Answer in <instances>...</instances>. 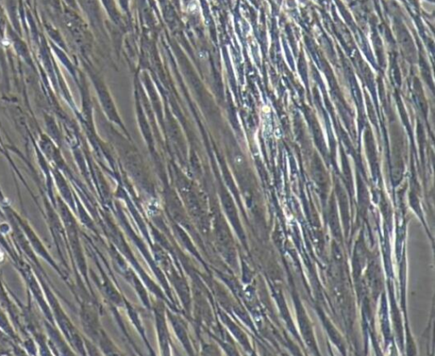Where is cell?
I'll list each match as a JSON object with an SVG mask.
<instances>
[]
</instances>
